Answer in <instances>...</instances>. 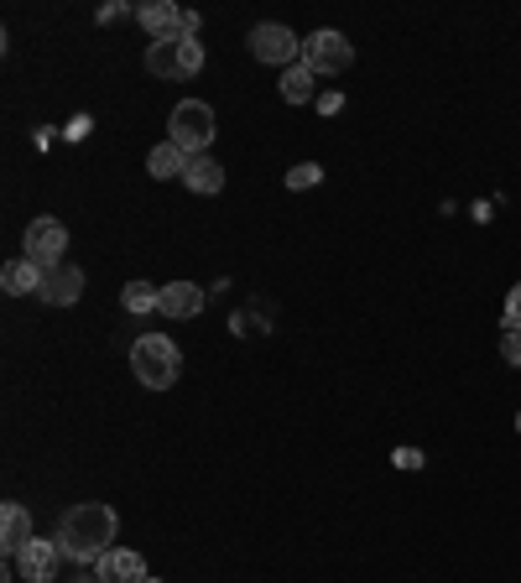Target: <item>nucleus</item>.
I'll return each instance as SVG.
<instances>
[{"mask_svg": "<svg viewBox=\"0 0 521 583\" xmlns=\"http://www.w3.org/2000/svg\"><path fill=\"white\" fill-rule=\"evenodd\" d=\"M313 104H318V115H339V110H345V94H339V89H324Z\"/></svg>", "mask_w": 521, "mask_h": 583, "instance_id": "21", "label": "nucleus"}, {"mask_svg": "<svg viewBox=\"0 0 521 583\" xmlns=\"http://www.w3.org/2000/svg\"><path fill=\"white\" fill-rule=\"evenodd\" d=\"M11 563L21 567V579H27V583H52V573L69 563V552H63L58 536H32V542H27Z\"/></svg>", "mask_w": 521, "mask_h": 583, "instance_id": "8", "label": "nucleus"}, {"mask_svg": "<svg viewBox=\"0 0 521 583\" xmlns=\"http://www.w3.org/2000/svg\"><path fill=\"white\" fill-rule=\"evenodd\" d=\"M37 297H42L48 308H73V303L84 297V272H79V266H69V260H63V266H52Z\"/></svg>", "mask_w": 521, "mask_h": 583, "instance_id": "10", "label": "nucleus"}, {"mask_svg": "<svg viewBox=\"0 0 521 583\" xmlns=\"http://www.w3.org/2000/svg\"><path fill=\"white\" fill-rule=\"evenodd\" d=\"M183 183H188V193H225V167L214 162V156H188V167H183Z\"/></svg>", "mask_w": 521, "mask_h": 583, "instance_id": "14", "label": "nucleus"}, {"mask_svg": "<svg viewBox=\"0 0 521 583\" xmlns=\"http://www.w3.org/2000/svg\"><path fill=\"white\" fill-rule=\"evenodd\" d=\"M303 63H308L318 79H334V73H345L355 63V48H349L345 32H334V27H318L313 37H303Z\"/></svg>", "mask_w": 521, "mask_h": 583, "instance_id": "6", "label": "nucleus"}, {"mask_svg": "<svg viewBox=\"0 0 521 583\" xmlns=\"http://www.w3.org/2000/svg\"><path fill=\"white\" fill-rule=\"evenodd\" d=\"M198 27H204V21H198V11H183V37H198Z\"/></svg>", "mask_w": 521, "mask_h": 583, "instance_id": "25", "label": "nucleus"}, {"mask_svg": "<svg viewBox=\"0 0 521 583\" xmlns=\"http://www.w3.org/2000/svg\"><path fill=\"white\" fill-rule=\"evenodd\" d=\"M27 542H32V515H27V505L6 500V511H0V548H6V558H17Z\"/></svg>", "mask_w": 521, "mask_h": 583, "instance_id": "13", "label": "nucleus"}, {"mask_svg": "<svg viewBox=\"0 0 521 583\" xmlns=\"http://www.w3.org/2000/svg\"><path fill=\"white\" fill-rule=\"evenodd\" d=\"M183 167H188V152H183L177 141H162V146H152V156H146V172H152V177H183Z\"/></svg>", "mask_w": 521, "mask_h": 583, "instance_id": "17", "label": "nucleus"}, {"mask_svg": "<svg viewBox=\"0 0 521 583\" xmlns=\"http://www.w3.org/2000/svg\"><path fill=\"white\" fill-rule=\"evenodd\" d=\"M501 360L521 365V328H501Z\"/></svg>", "mask_w": 521, "mask_h": 583, "instance_id": "20", "label": "nucleus"}, {"mask_svg": "<svg viewBox=\"0 0 521 583\" xmlns=\"http://www.w3.org/2000/svg\"><path fill=\"white\" fill-rule=\"evenodd\" d=\"M505 328H521V282L505 292Z\"/></svg>", "mask_w": 521, "mask_h": 583, "instance_id": "22", "label": "nucleus"}, {"mask_svg": "<svg viewBox=\"0 0 521 583\" xmlns=\"http://www.w3.org/2000/svg\"><path fill=\"white\" fill-rule=\"evenodd\" d=\"M131 376L146 386V391H167L177 376H183V355L167 334H141L131 344Z\"/></svg>", "mask_w": 521, "mask_h": 583, "instance_id": "2", "label": "nucleus"}, {"mask_svg": "<svg viewBox=\"0 0 521 583\" xmlns=\"http://www.w3.org/2000/svg\"><path fill=\"white\" fill-rule=\"evenodd\" d=\"M251 58L266 63V69H297L303 63V37L293 27H282V21H260L256 32H251Z\"/></svg>", "mask_w": 521, "mask_h": 583, "instance_id": "4", "label": "nucleus"}, {"mask_svg": "<svg viewBox=\"0 0 521 583\" xmlns=\"http://www.w3.org/2000/svg\"><path fill=\"white\" fill-rule=\"evenodd\" d=\"M21 245H27V260H37L42 272H52V266H63V250H69V229H63V219L42 214V219L27 224Z\"/></svg>", "mask_w": 521, "mask_h": 583, "instance_id": "7", "label": "nucleus"}, {"mask_svg": "<svg viewBox=\"0 0 521 583\" xmlns=\"http://www.w3.org/2000/svg\"><path fill=\"white\" fill-rule=\"evenodd\" d=\"M214 110H208L204 100H183L173 104V115H167V141H177L188 156H204L208 146H214Z\"/></svg>", "mask_w": 521, "mask_h": 583, "instance_id": "3", "label": "nucleus"}, {"mask_svg": "<svg viewBox=\"0 0 521 583\" xmlns=\"http://www.w3.org/2000/svg\"><path fill=\"white\" fill-rule=\"evenodd\" d=\"M73 583H100V579H94V573H89V579H73Z\"/></svg>", "mask_w": 521, "mask_h": 583, "instance_id": "26", "label": "nucleus"}, {"mask_svg": "<svg viewBox=\"0 0 521 583\" xmlns=\"http://www.w3.org/2000/svg\"><path fill=\"white\" fill-rule=\"evenodd\" d=\"M136 21L146 27L152 42H173V37H183V11H177L173 0H141Z\"/></svg>", "mask_w": 521, "mask_h": 583, "instance_id": "9", "label": "nucleus"}, {"mask_svg": "<svg viewBox=\"0 0 521 583\" xmlns=\"http://www.w3.org/2000/svg\"><path fill=\"white\" fill-rule=\"evenodd\" d=\"M121 303H125V313H156V303H162V287H152V282H125Z\"/></svg>", "mask_w": 521, "mask_h": 583, "instance_id": "18", "label": "nucleus"}, {"mask_svg": "<svg viewBox=\"0 0 521 583\" xmlns=\"http://www.w3.org/2000/svg\"><path fill=\"white\" fill-rule=\"evenodd\" d=\"M156 313H162V318H177V324H183V318H198V313H204V292L193 287V282H167Z\"/></svg>", "mask_w": 521, "mask_h": 583, "instance_id": "12", "label": "nucleus"}, {"mask_svg": "<svg viewBox=\"0 0 521 583\" xmlns=\"http://www.w3.org/2000/svg\"><path fill=\"white\" fill-rule=\"evenodd\" d=\"M115 532H121V515L110 511L104 500H84L63 515L58 526V542L69 552V563H100L104 552L115 548Z\"/></svg>", "mask_w": 521, "mask_h": 583, "instance_id": "1", "label": "nucleus"}, {"mask_svg": "<svg viewBox=\"0 0 521 583\" xmlns=\"http://www.w3.org/2000/svg\"><path fill=\"white\" fill-rule=\"evenodd\" d=\"M324 183V167L318 162H297L293 172H287V193H308V188H318Z\"/></svg>", "mask_w": 521, "mask_h": 583, "instance_id": "19", "label": "nucleus"}, {"mask_svg": "<svg viewBox=\"0 0 521 583\" xmlns=\"http://www.w3.org/2000/svg\"><path fill=\"white\" fill-rule=\"evenodd\" d=\"M146 69L156 79H193L204 69V42L198 37H173V42H152L146 48Z\"/></svg>", "mask_w": 521, "mask_h": 583, "instance_id": "5", "label": "nucleus"}, {"mask_svg": "<svg viewBox=\"0 0 521 583\" xmlns=\"http://www.w3.org/2000/svg\"><path fill=\"white\" fill-rule=\"evenodd\" d=\"M282 100H287V104H313V100H318V73H313L308 63L287 69V73H282Z\"/></svg>", "mask_w": 521, "mask_h": 583, "instance_id": "16", "label": "nucleus"}, {"mask_svg": "<svg viewBox=\"0 0 521 583\" xmlns=\"http://www.w3.org/2000/svg\"><path fill=\"white\" fill-rule=\"evenodd\" d=\"M131 17V11H125L121 0H115V6H100V27H115V21H125Z\"/></svg>", "mask_w": 521, "mask_h": 583, "instance_id": "24", "label": "nucleus"}, {"mask_svg": "<svg viewBox=\"0 0 521 583\" xmlns=\"http://www.w3.org/2000/svg\"><path fill=\"white\" fill-rule=\"evenodd\" d=\"M146 583H162V579H146Z\"/></svg>", "mask_w": 521, "mask_h": 583, "instance_id": "28", "label": "nucleus"}, {"mask_svg": "<svg viewBox=\"0 0 521 583\" xmlns=\"http://www.w3.org/2000/svg\"><path fill=\"white\" fill-rule=\"evenodd\" d=\"M42 282H48V272L37 266V260H11L6 272H0V287L11 292V297H27V292H42Z\"/></svg>", "mask_w": 521, "mask_h": 583, "instance_id": "15", "label": "nucleus"}, {"mask_svg": "<svg viewBox=\"0 0 521 583\" xmlns=\"http://www.w3.org/2000/svg\"><path fill=\"white\" fill-rule=\"evenodd\" d=\"M94 579L100 583H146V558L131 548H110L94 563Z\"/></svg>", "mask_w": 521, "mask_h": 583, "instance_id": "11", "label": "nucleus"}, {"mask_svg": "<svg viewBox=\"0 0 521 583\" xmlns=\"http://www.w3.org/2000/svg\"><path fill=\"white\" fill-rule=\"evenodd\" d=\"M391 463H397V469H422V453H417V448H397Z\"/></svg>", "mask_w": 521, "mask_h": 583, "instance_id": "23", "label": "nucleus"}, {"mask_svg": "<svg viewBox=\"0 0 521 583\" xmlns=\"http://www.w3.org/2000/svg\"><path fill=\"white\" fill-rule=\"evenodd\" d=\"M517 432H521V412H517Z\"/></svg>", "mask_w": 521, "mask_h": 583, "instance_id": "27", "label": "nucleus"}]
</instances>
